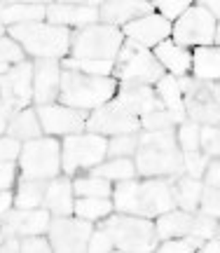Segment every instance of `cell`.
<instances>
[{"instance_id":"55","label":"cell","mask_w":220,"mask_h":253,"mask_svg":"<svg viewBox=\"0 0 220 253\" xmlns=\"http://www.w3.org/2000/svg\"><path fill=\"white\" fill-rule=\"evenodd\" d=\"M216 239H220V223H218V227H216Z\"/></svg>"},{"instance_id":"43","label":"cell","mask_w":220,"mask_h":253,"mask_svg":"<svg viewBox=\"0 0 220 253\" xmlns=\"http://www.w3.org/2000/svg\"><path fill=\"white\" fill-rule=\"evenodd\" d=\"M152 5L159 9V17H164L169 24H171V19H181L192 7L187 0H162V2H152Z\"/></svg>"},{"instance_id":"50","label":"cell","mask_w":220,"mask_h":253,"mask_svg":"<svg viewBox=\"0 0 220 253\" xmlns=\"http://www.w3.org/2000/svg\"><path fill=\"white\" fill-rule=\"evenodd\" d=\"M14 113H17V110L12 108V106H9L7 101H2V99H0V136H2L5 131H7L9 118H12Z\"/></svg>"},{"instance_id":"38","label":"cell","mask_w":220,"mask_h":253,"mask_svg":"<svg viewBox=\"0 0 220 253\" xmlns=\"http://www.w3.org/2000/svg\"><path fill=\"white\" fill-rule=\"evenodd\" d=\"M211 162L209 155H204L202 150H192V153H183V171L190 178H202L206 173V167Z\"/></svg>"},{"instance_id":"40","label":"cell","mask_w":220,"mask_h":253,"mask_svg":"<svg viewBox=\"0 0 220 253\" xmlns=\"http://www.w3.org/2000/svg\"><path fill=\"white\" fill-rule=\"evenodd\" d=\"M199 150L209 157H220V126H202Z\"/></svg>"},{"instance_id":"10","label":"cell","mask_w":220,"mask_h":253,"mask_svg":"<svg viewBox=\"0 0 220 253\" xmlns=\"http://www.w3.org/2000/svg\"><path fill=\"white\" fill-rule=\"evenodd\" d=\"M84 129H89L92 134L101 136H119V134H138L141 129V120L134 115L129 108H124L117 99L108 101L99 108H94V113L87 118Z\"/></svg>"},{"instance_id":"9","label":"cell","mask_w":220,"mask_h":253,"mask_svg":"<svg viewBox=\"0 0 220 253\" xmlns=\"http://www.w3.org/2000/svg\"><path fill=\"white\" fill-rule=\"evenodd\" d=\"M216 31H218V21L204 7L192 5L176 21V26H171V36L176 45L181 47H211V42H216Z\"/></svg>"},{"instance_id":"19","label":"cell","mask_w":220,"mask_h":253,"mask_svg":"<svg viewBox=\"0 0 220 253\" xmlns=\"http://www.w3.org/2000/svg\"><path fill=\"white\" fill-rule=\"evenodd\" d=\"M117 101L129 108L134 115H146V113H152V110H162L164 103L159 99L150 84H138V82H122L117 84Z\"/></svg>"},{"instance_id":"28","label":"cell","mask_w":220,"mask_h":253,"mask_svg":"<svg viewBox=\"0 0 220 253\" xmlns=\"http://www.w3.org/2000/svg\"><path fill=\"white\" fill-rule=\"evenodd\" d=\"M7 134L17 141H33V138H40L42 136V126H40V120H37L36 110H17L12 118H9L7 125Z\"/></svg>"},{"instance_id":"1","label":"cell","mask_w":220,"mask_h":253,"mask_svg":"<svg viewBox=\"0 0 220 253\" xmlns=\"http://www.w3.org/2000/svg\"><path fill=\"white\" fill-rule=\"evenodd\" d=\"M112 207L119 213L131 216L155 218L166 211L176 209L174 192H171V178H147V181H122L115 188Z\"/></svg>"},{"instance_id":"30","label":"cell","mask_w":220,"mask_h":253,"mask_svg":"<svg viewBox=\"0 0 220 253\" xmlns=\"http://www.w3.org/2000/svg\"><path fill=\"white\" fill-rule=\"evenodd\" d=\"M45 190H47V181H42V178H21L19 190H17V197H14V207L17 209L42 207Z\"/></svg>"},{"instance_id":"48","label":"cell","mask_w":220,"mask_h":253,"mask_svg":"<svg viewBox=\"0 0 220 253\" xmlns=\"http://www.w3.org/2000/svg\"><path fill=\"white\" fill-rule=\"evenodd\" d=\"M206 185H213V188H220V157H211V162L206 167Z\"/></svg>"},{"instance_id":"53","label":"cell","mask_w":220,"mask_h":253,"mask_svg":"<svg viewBox=\"0 0 220 253\" xmlns=\"http://www.w3.org/2000/svg\"><path fill=\"white\" fill-rule=\"evenodd\" d=\"M204 253H220V239H216V237H211L206 244H202L199 246Z\"/></svg>"},{"instance_id":"6","label":"cell","mask_w":220,"mask_h":253,"mask_svg":"<svg viewBox=\"0 0 220 253\" xmlns=\"http://www.w3.org/2000/svg\"><path fill=\"white\" fill-rule=\"evenodd\" d=\"M112 71L122 82H138V84H152L166 75L162 63L155 59V54L134 40H124Z\"/></svg>"},{"instance_id":"34","label":"cell","mask_w":220,"mask_h":253,"mask_svg":"<svg viewBox=\"0 0 220 253\" xmlns=\"http://www.w3.org/2000/svg\"><path fill=\"white\" fill-rule=\"evenodd\" d=\"M66 71H80L87 75H99V78H110L115 68V61H84V59H68L64 63Z\"/></svg>"},{"instance_id":"26","label":"cell","mask_w":220,"mask_h":253,"mask_svg":"<svg viewBox=\"0 0 220 253\" xmlns=\"http://www.w3.org/2000/svg\"><path fill=\"white\" fill-rule=\"evenodd\" d=\"M192 73L202 82H220V47H199L192 54Z\"/></svg>"},{"instance_id":"11","label":"cell","mask_w":220,"mask_h":253,"mask_svg":"<svg viewBox=\"0 0 220 253\" xmlns=\"http://www.w3.org/2000/svg\"><path fill=\"white\" fill-rule=\"evenodd\" d=\"M49 244L52 251L59 253H80L87 251L89 237H92V220L84 218H68V216H54L49 220Z\"/></svg>"},{"instance_id":"14","label":"cell","mask_w":220,"mask_h":253,"mask_svg":"<svg viewBox=\"0 0 220 253\" xmlns=\"http://www.w3.org/2000/svg\"><path fill=\"white\" fill-rule=\"evenodd\" d=\"M42 134L49 136H71V134H82L84 125H87V110L68 108V106H37L36 108Z\"/></svg>"},{"instance_id":"3","label":"cell","mask_w":220,"mask_h":253,"mask_svg":"<svg viewBox=\"0 0 220 253\" xmlns=\"http://www.w3.org/2000/svg\"><path fill=\"white\" fill-rule=\"evenodd\" d=\"M7 33L24 49V54H31L36 59H61L71 49V38H73L68 28L52 26L45 21L9 26Z\"/></svg>"},{"instance_id":"16","label":"cell","mask_w":220,"mask_h":253,"mask_svg":"<svg viewBox=\"0 0 220 253\" xmlns=\"http://www.w3.org/2000/svg\"><path fill=\"white\" fill-rule=\"evenodd\" d=\"M101 2H47V24L52 26H92L99 21Z\"/></svg>"},{"instance_id":"21","label":"cell","mask_w":220,"mask_h":253,"mask_svg":"<svg viewBox=\"0 0 220 253\" xmlns=\"http://www.w3.org/2000/svg\"><path fill=\"white\" fill-rule=\"evenodd\" d=\"M47 17V2H0V21L2 26L33 24Z\"/></svg>"},{"instance_id":"4","label":"cell","mask_w":220,"mask_h":253,"mask_svg":"<svg viewBox=\"0 0 220 253\" xmlns=\"http://www.w3.org/2000/svg\"><path fill=\"white\" fill-rule=\"evenodd\" d=\"M122 45H124V33L117 26L108 24L84 26L71 38L73 59H84V61H115Z\"/></svg>"},{"instance_id":"41","label":"cell","mask_w":220,"mask_h":253,"mask_svg":"<svg viewBox=\"0 0 220 253\" xmlns=\"http://www.w3.org/2000/svg\"><path fill=\"white\" fill-rule=\"evenodd\" d=\"M24 49L12 40V38L0 36V66H9V63H21L26 61L24 59Z\"/></svg>"},{"instance_id":"37","label":"cell","mask_w":220,"mask_h":253,"mask_svg":"<svg viewBox=\"0 0 220 253\" xmlns=\"http://www.w3.org/2000/svg\"><path fill=\"white\" fill-rule=\"evenodd\" d=\"M141 129L143 131H157V129H171L176 126V118L169 113L166 108L162 110H152V113H146V115H141Z\"/></svg>"},{"instance_id":"52","label":"cell","mask_w":220,"mask_h":253,"mask_svg":"<svg viewBox=\"0 0 220 253\" xmlns=\"http://www.w3.org/2000/svg\"><path fill=\"white\" fill-rule=\"evenodd\" d=\"M14 204V197H12V192L9 190H0V216L2 213H7L9 209Z\"/></svg>"},{"instance_id":"36","label":"cell","mask_w":220,"mask_h":253,"mask_svg":"<svg viewBox=\"0 0 220 253\" xmlns=\"http://www.w3.org/2000/svg\"><path fill=\"white\" fill-rule=\"evenodd\" d=\"M138 145H155V148H178L176 129H157V131H143L138 134Z\"/></svg>"},{"instance_id":"44","label":"cell","mask_w":220,"mask_h":253,"mask_svg":"<svg viewBox=\"0 0 220 253\" xmlns=\"http://www.w3.org/2000/svg\"><path fill=\"white\" fill-rule=\"evenodd\" d=\"M216 227H218V218L209 216V213H194V227L192 235L199 237V239H211L216 237Z\"/></svg>"},{"instance_id":"45","label":"cell","mask_w":220,"mask_h":253,"mask_svg":"<svg viewBox=\"0 0 220 253\" xmlns=\"http://www.w3.org/2000/svg\"><path fill=\"white\" fill-rule=\"evenodd\" d=\"M115 244H112V237L106 227H99L96 232H92L89 237V246H87V251L92 253H106V251H112Z\"/></svg>"},{"instance_id":"15","label":"cell","mask_w":220,"mask_h":253,"mask_svg":"<svg viewBox=\"0 0 220 253\" xmlns=\"http://www.w3.org/2000/svg\"><path fill=\"white\" fill-rule=\"evenodd\" d=\"M49 211L45 207L37 209H9L0 216V237H28L42 235L49 227Z\"/></svg>"},{"instance_id":"20","label":"cell","mask_w":220,"mask_h":253,"mask_svg":"<svg viewBox=\"0 0 220 253\" xmlns=\"http://www.w3.org/2000/svg\"><path fill=\"white\" fill-rule=\"evenodd\" d=\"M152 9H155V5L146 2V0H110V2H101L99 5V17L108 26H119V24L127 26L129 21H136L141 17L155 14Z\"/></svg>"},{"instance_id":"31","label":"cell","mask_w":220,"mask_h":253,"mask_svg":"<svg viewBox=\"0 0 220 253\" xmlns=\"http://www.w3.org/2000/svg\"><path fill=\"white\" fill-rule=\"evenodd\" d=\"M112 209L115 207L108 197H77V202L73 204L77 218H84V220H99V218L108 216Z\"/></svg>"},{"instance_id":"51","label":"cell","mask_w":220,"mask_h":253,"mask_svg":"<svg viewBox=\"0 0 220 253\" xmlns=\"http://www.w3.org/2000/svg\"><path fill=\"white\" fill-rule=\"evenodd\" d=\"M199 7L206 9V12H209L216 21L220 19V0H202V2H199Z\"/></svg>"},{"instance_id":"24","label":"cell","mask_w":220,"mask_h":253,"mask_svg":"<svg viewBox=\"0 0 220 253\" xmlns=\"http://www.w3.org/2000/svg\"><path fill=\"white\" fill-rule=\"evenodd\" d=\"M157 237L159 239H174V237H187L192 235L194 227V213L183 211V209H171L162 216H157Z\"/></svg>"},{"instance_id":"35","label":"cell","mask_w":220,"mask_h":253,"mask_svg":"<svg viewBox=\"0 0 220 253\" xmlns=\"http://www.w3.org/2000/svg\"><path fill=\"white\" fill-rule=\"evenodd\" d=\"M138 148V134H119L108 141V157H134Z\"/></svg>"},{"instance_id":"22","label":"cell","mask_w":220,"mask_h":253,"mask_svg":"<svg viewBox=\"0 0 220 253\" xmlns=\"http://www.w3.org/2000/svg\"><path fill=\"white\" fill-rule=\"evenodd\" d=\"M155 59L162 63L164 71H171L174 78H185L192 68V56L185 47L176 45L171 40H164L155 47Z\"/></svg>"},{"instance_id":"2","label":"cell","mask_w":220,"mask_h":253,"mask_svg":"<svg viewBox=\"0 0 220 253\" xmlns=\"http://www.w3.org/2000/svg\"><path fill=\"white\" fill-rule=\"evenodd\" d=\"M115 89H117V82L112 78L87 75L80 71H64L59 101H61V106H68V108L94 110L108 103L115 96Z\"/></svg>"},{"instance_id":"5","label":"cell","mask_w":220,"mask_h":253,"mask_svg":"<svg viewBox=\"0 0 220 253\" xmlns=\"http://www.w3.org/2000/svg\"><path fill=\"white\" fill-rule=\"evenodd\" d=\"M103 227L110 232L112 244L117 251H136L147 253L157 249V227L152 220L143 216H131V213H115L110 216Z\"/></svg>"},{"instance_id":"18","label":"cell","mask_w":220,"mask_h":253,"mask_svg":"<svg viewBox=\"0 0 220 253\" xmlns=\"http://www.w3.org/2000/svg\"><path fill=\"white\" fill-rule=\"evenodd\" d=\"M122 33L127 40H134L143 47H157L171 36V24L159 14H147V17H141L136 21H129Z\"/></svg>"},{"instance_id":"49","label":"cell","mask_w":220,"mask_h":253,"mask_svg":"<svg viewBox=\"0 0 220 253\" xmlns=\"http://www.w3.org/2000/svg\"><path fill=\"white\" fill-rule=\"evenodd\" d=\"M17 169L12 162H0V190H9V185L14 183Z\"/></svg>"},{"instance_id":"29","label":"cell","mask_w":220,"mask_h":253,"mask_svg":"<svg viewBox=\"0 0 220 253\" xmlns=\"http://www.w3.org/2000/svg\"><path fill=\"white\" fill-rule=\"evenodd\" d=\"M136 173V164L131 157H110V162H101L92 169V176H101L106 181H131Z\"/></svg>"},{"instance_id":"56","label":"cell","mask_w":220,"mask_h":253,"mask_svg":"<svg viewBox=\"0 0 220 253\" xmlns=\"http://www.w3.org/2000/svg\"><path fill=\"white\" fill-rule=\"evenodd\" d=\"M2 33H5V26H2V21H0V36H2Z\"/></svg>"},{"instance_id":"42","label":"cell","mask_w":220,"mask_h":253,"mask_svg":"<svg viewBox=\"0 0 220 253\" xmlns=\"http://www.w3.org/2000/svg\"><path fill=\"white\" fill-rule=\"evenodd\" d=\"M199 211H204V213H209V216L220 220V188L204 185L202 199H199Z\"/></svg>"},{"instance_id":"47","label":"cell","mask_w":220,"mask_h":253,"mask_svg":"<svg viewBox=\"0 0 220 253\" xmlns=\"http://www.w3.org/2000/svg\"><path fill=\"white\" fill-rule=\"evenodd\" d=\"M21 251L45 253V251H52V244H49V239H42V235H28V237H21Z\"/></svg>"},{"instance_id":"13","label":"cell","mask_w":220,"mask_h":253,"mask_svg":"<svg viewBox=\"0 0 220 253\" xmlns=\"http://www.w3.org/2000/svg\"><path fill=\"white\" fill-rule=\"evenodd\" d=\"M0 99L14 110L26 108L33 101V63L21 61L0 73Z\"/></svg>"},{"instance_id":"33","label":"cell","mask_w":220,"mask_h":253,"mask_svg":"<svg viewBox=\"0 0 220 253\" xmlns=\"http://www.w3.org/2000/svg\"><path fill=\"white\" fill-rule=\"evenodd\" d=\"M199 136H202V125H197L192 120H185L178 125V131H176V138H178V148L183 153H192V150H199Z\"/></svg>"},{"instance_id":"39","label":"cell","mask_w":220,"mask_h":253,"mask_svg":"<svg viewBox=\"0 0 220 253\" xmlns=\"http://www.w3.org/2000/svg\"><path fill=\"white\" fill-rule=\"evenodd\" d=\"M202 244H204V239H199V237H194V235L181 237V239L174 237V239H164V244L159 246V251H164V253H192Z\"/></svg>"},{"instance_id":"23","label":"cell","mask_w":220,"mask_h":253,"mask_svg":"<svg viewBox=\"0 0 220 253\" xmlns=\"http://www.w3.org/2000/svg\"><path fill=\"white\" fill-rule=\"evenodd\" d=\"M73 183L68 178H52L47 183L45 199H42V207L47 211H52L54 216H68L73 213Z\"/></svg>"},{"instance_id":"12","label":"cell","mask_w":220,"mask_h":253,"mask_svg":"<svg viewBox=\"0 0 220 253\" xmlns=\"http://www.w3.org/2000/svg\"><path fill=\"white\" fill-rule=\"evenodd\" d=\"M136 171L146 178L157 176H181L183 173V150L181 148H155L138 145L136 148Z\"/></svg>"},{"instance_id":"46","label":"cell","mask_w":220,"mask_h":253,"mask_svg":"<svg viewBox=\"0 0 220 253\" xmlns=\"http://www.w3.org/2000/svg\"><path fill=\"white\" fill-rule=\"evenodd\" d=\"M21 155V141L12 136H0V162H14Z\"/></svg>"},{"instance_id":"25","label":"cell","mask_w":220,"mask_h":253,"mask_svg":"<svg viewBox=\"0 0 220 253\" xmlns=\"http://www.w3.org/2000/svg\"><path fill=\"white\" fill-rule=\"evenodd\" d=\"M204 183H199V178H190L187 173L176 176V181L171 183V192H174L176 207H181L183 211H197L199 209V199H202Z\"/></svg>"},{"instance_id":"7","label":"cell","mask_w":220,"mask_h":253,"mask_svg":"<svg viewBox=\"0 0 220 253\" xmlns=\"http://www.w3.org/2000/svg\"><path fill=\"white\" fill-rule=\"evenodd\" d=\"M21 178H56L61 171V143L54 136L33 138L21 145Z\"/></svg>"},{"instance_id":"17","label":"cell","mask_w":220,"mask_h":253,"mask_svg":"<svg viewBox=\"0 0 220 253\" xmlns=\"http://www.w3.org/2000/svg\"><path fill=\"white\" fill-rule=\"evenodd\" d=\"M61 66L59 59H36L33 61V101L47 106L59 99L61 89Z\"/></svg>"},{"instance_id":"32","label":"cell","mask_w":220,"mask_h":253,"mask_svg":"<svg viewBox=\"0 0 220 253\" xmlns=\"http://www.w3.org/2000/svg\"><path fill=\"white\" fill-rule=\"evenodd\" d=\"M73 192L77 197H110L112 188L101 176H84L73 183Z\"/></svg>"},{"instance_id":"8","label":"cell","mask_w":220,"mask_h":253,"mask_svg":"<svg viewBox=\"0 0 220 253\" xmlns=\"http://www.w3.org/2000/svg\"><path fill=\"white\" fill-rule=\"evenodd\" d=\"M108 141L101 134H71L61 143V169L75 173L77 169H94L103 162Z\"/></svg>"},{"instance_id":"54","label":"cell","mask_w":220,"mask_h":253,"mask_svg":"<svg viewBox=\"0 0 220 253\" xmlns=\"http://www.w3.org/2000/svg\"><path fill=\"white\" fill-rule=\"evenodd\" d=\"M206 89H209L211 99L218 103V108H220V82H206Z\"/></svg>"},{"instance_id":"27","label":"cell","mask_w":220,"mask_h":253,"mask_svg":"<svg viewBox=\"0 0 220 253\" xmlns=\"http://www.w3.org/2000/svg\"><path fill=\"white\" fill-rule=\"evenodd\" d=\"M155 91L159 94V99H162V103H164V108L174 115L178 125L187 120V115H185V106H183V94H181V87H178V78H174V75H164L162 80L157 82Z\"/></svg>"}]
</instances>
